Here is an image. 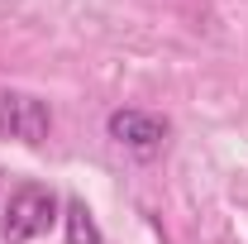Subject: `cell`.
<instances>
[{
  "label": "cell",
  "mask_w": 248,
  "mask_h": 244,
  "mask_svg": "<svg viewBox=\"0 0 248 244\" xmlns=\"http://www.w3.org/2000/svg\"><path fill=\"white\" fill-rule=\"evenodd\" d=\"M105 134L129 149L134 158H157L162 144H167V134H172V124L153 115V110H139V105H120V110H110L105 115Z\"/></svg>",
  "instance_id": "obj_2"
},
{
  "label": "cell",
  "mask_w": 248,
  "mask_h": 244,
  "mask_svg": "<svg viewBox=\"0 0 248 244\" xmlns=\"http://www.w3.org/2000/svg\"><path fill=\"white\" fill-rule=\"evenodd\" d=\"M62 220V201L48 182H19L5 201V215H0V240L5 244H33L43 240L53 225Z\"/></svg>",
  "instance_id": "obj_1"
},
{
  "label": "cell",
  "mask_w": 248,
  "mask_h": 244,
  "mask_svg": "<svg viewBox=\"0 0 248 244\" xmlns=\"http://www.w3.org/2000/svg\"><path fill=\"white\" fill-rule=\"evenodd\" d=\"M53 134V110L48 101L24 91H0V139H19V144H43Z\"/></svg>",
  "instance_id": "obj_3"
},
{
  "label": "cell",
  "mask_w": 248,
  "mask_h": 244,
  "mask_svg": "<svg viewBox=\"0 0 248 244\" xmlns=\"http://www.w3.org/2000/svg\"><path fill=\"white\" fill-rule=\"evenodd\" d=\"M62 225H67V244H100V225H95L91 206L81 196L62 201Z\"/></svg>",
  "instance_id": "obj_4"
}]
</instances>
